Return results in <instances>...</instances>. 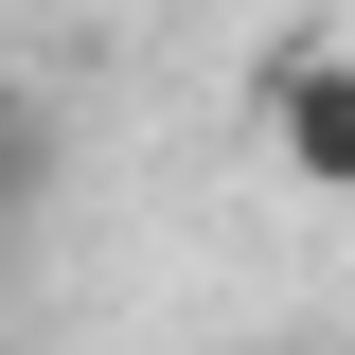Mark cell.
Returning <instances> with one entry per match:
<instances>
[{"mask_svg": "<svg viewBox=\"0 0 355 355\" xmlns=\"http://www.w3.org/2000/svg\"><path fill=\"white\" fill-rule=\"evenodd\" d=\"M249 142L302 196H355V36H284V53H249Z\"/></svg>", "mask_w": 355, "mask_h": 355, "instance_id": "6da1fadb", "label": "cell"}, {"mask_svg": "<svg viewBox=\"0 0 355 355\" xmlns=\"http://www.w3.org/2000/svg\"><path fill=\"white\" fill-rule=\"evenodd\" d=\"M53 196H71V125H53V89L0 71V266L53 231Z\"/></svg>", "mask_w": 355, "mask_h": 355, "instance_id": "7a4b0ae2", "label": "cell"}]
</instances>
